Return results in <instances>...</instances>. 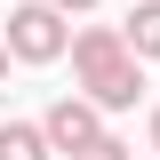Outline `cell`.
<instances>
[{
  "label": "cell",
  "mask_w": 160,
  "mask_h": 160,
  "mask_svg": "<svg viewBox=\"0 0 160 160\" xmlns=\"http://www.w3.org/2000/svg\"><path fill=\"white\" fill-rule=\"evenodd\" d=\"M72 72H80V88H88L104 112H128V104L144 96V56L128 48L120 24H80L72 32Z\"/></svg>",
  "instance_id": "obj_1"
},
{
  "label": "cell",
  "mask_w": 160,
  "mask_h": 160,
  "mask_svg": "<svg viewBox=\"0 0 160 160\" xmlns=\"http://www.w3.org/2000/svg\"><path fill=\"white\" fill-rule=\"evenodd\" d=\"M8 48H16V64H56L64 48H72L64 8H56V0H24V8H8Z\"/></svg>",
  "instance_id": "obj_2"
},
{
  "label": "cell",
  "mask_w": 160,
  "mask_h": 160,
  "mask_svg": "<svg viewBox=\"0 0 160 160\" xmlns=\"http://www.w3.org/2000/svg\"><path fill=\"white\" fill-rule=\"evenodd\" d=\"M40 128L56 136V152H80V144H96V136H104V104L88 96V88H80V96H56L48 112H40Z\"/></svg>",
  "instance_id": "obj_3"
},
{
  "label": "cell",
  "mask_w": 160,
  "mask_h": 160,
  "mask_svg": "<svg viewBox=\"0 0 160 160\" xmlns=\"http://www.w3.org/2000/svg\"><path fill=\"white\" fill-rule=\"evenodd\" d=\"M56 136L40 128V120H0V160H48Z\"/></svg>",
  "instance_id": "obj_4"
},
{
  "label": "cell",
  "mask_w": 160,
  "mask_h": 160,
  "mask_svg": "<svg viewBox=\"0 0 160 160\" xmlns=\"http://www.w3.org/2000/svg\"><path fill=\"white\" fill-rule=\"evenodd\" d=\"M120 32H128V48H136V56H160V0H136Z\"/></svg>",
  "instance_id": "obj_5"
},
{
  "label": "cell",
  "mask_w": 160,
  "mask_h": 160,
  "mask_svg": "<svg viewBox=\"0 0 160 160\" xmlns=\"http://www.w3.org/2000/svg\"><path fill=\"white\" fill-rule=\"evenodd\" d=\"M72 160H136V152H128V144H120V136H96V144H80Z\"/></svg>",
  "instance_id": "obj_6"
},
{
  "label": "cell",
  "mask_w": 160,
  "mask_h": 160,
  "mask_svg": "<svg viewBox=\"0 0 160 160\" xmlns=\"http://www.w3.org/2000/svg\"><path fill=\"white\" fill-rule=\"evenodd\" d=\"M8 64H16V48H8V32H0V88H8Z\"/></svg>",
  "instance_id": "obj_7"
},
{
  "label": "cell",
  "mask_w": 160,
  "mask_h": 160,
  "mask_svg": "<svg viewBox=\"0 0 160 160\" xmlns=\"http://www.w3.org/2000/svg\"><path fill=\"white\" fill-rule=\"evenodd\" d=\"M56 8H64V16H80V8H96V0H56Z\"/></svg>",
  "instance_id": "obj_8"
},
{
  "label": "cell",
  "mask_w": 160,
  "mask_h": 160,
  "mask_svg": "<svg viewBox=\"0 0 160 160\" xmlns=\"http://www.w3.org/2000/svg\"><path fill=\"white\" fill-rule=\"evenodd\" d=\"M152 152H160V104H152Z\"/></svg>",
  "instance_id": "obj_9"
}]
</instances>
